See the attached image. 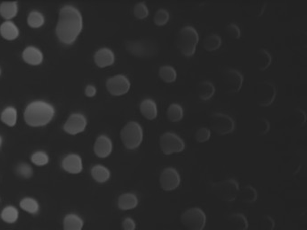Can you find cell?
<instances>
[{"mask_svg":"<svg viewBox=\"0 0 307 230\" xmlns=\"http://www.w3.org/2000/svg\"><path fill=\"white\" fill-rule=\"evenodd\" d=\"M82 28V16L76 8L65 6L60 9L56 26V34L60 42L66 45H71L79 37Z\"/></svg>","mask_w":307,"mask_h":230,"instance_id":"6da1fadb","label":"cell"},{"mask_svg":"<svg viewBox=\"0 0 307 230\" xmlns=\"http://www.w3.org/2000/svg\"><path fill=\"white\" fill-rule=\"evenodd\" d=\"M55 115L54 107L44 101H34L27 105L24 118L27 125L42 127L51 122Z\"/></svg>","mask_w":307,"mask_h":230,"instance_id":"7a4b0ae2","label":"cell"},{"mask_svg":"<svg viewBox=\"0 0 307 230\" xmlns=\"http://www.w3.org/2000/svg\"><path fill=\"white\" fill-rule=\"evenodd\" d=\"M199 41V35L198 31L193 26H184L181 28L177 35V50L180 51L181 54L187 58L192 57L196 53L197 46Z\"/></svg>","mask_w":307,"mask_h":230,"instance_id":"3957f363","label":"cell"},{"mask_svg":"<svg viewBox=\"0 0 307 230\" xmlns=\"http://www.w3.org/2000/svg\"><path fill=\"white\" fill-rule=\"evenodd\" d=\"M120 137L124 146L129 150H134L138 148L143 142V128L136 121H129L124 126Z\"/></svg>","mask_w":307,"mask_h":230,"instance_id":"277c9868","label":"cell"},{"mask_svg":"<svg viewBox=\"0 0 307 230\" xmlns=\"http://www.w3.org/2000/svg\"><path fill=\"white\" fill-rule=\"evenodd\" d=\"M212 190L220 200L225 202H232L239 196L240 189L237 181L226 179L212 184Z\"/></svg>","mask_w":307,"mask_h":230,"instance_id":"5b68a950","label":"cell"},{"mask_svg":"<svg viewBox=\"0 0 307 230\" xmlns=\"http://www.w3.org/2000/svg\"><path fill=\"white\" fill-rule=\"evenodd\" d=\"M126 48L131 55L141 59L153 57L158 51L157 42H151L150 40L129 41L126 43Z\"/></svg>","mask_w":307,"mask_h":230,"instance_id":"8992f818","label":"cell"},{"mask_svg":"<svg viewBox=\"0 0 307 230\" xmlns=\"http://www.w3.org/2000/svg\"><path fill=\"white\" fill-rule=\"evenodd\" d=\"M181 223L188 230H204L206 225V215L203 209L194 207L181 215Z\"/></svg>","mask_w":307,"mask_h":230,"instance_id":"52a82bcc","label":"cell"},{"mask_svg":"<svg viewBox=\"0 0 307 230\" xmlns=\"http://www.w3.org/2000/svg\"><path fill=\"white\" fill-rule=\"evenodd\" d=\"M160 147L165 155H172L185 150L186 144L177 134L165 132L160 136Z\"/></svg>","mask_w":307,"mask_h":230,"instance_id":"ba28073f","label":"cell"},{"mask_svg":"<svg viewBox=\"0 0 307 230\" xmlns=\"http://www.w3.org/2000/svg\"><path fill=\"white\" fill-rule=\"evenodd\" d=\"M255 97L257 105L261 107H268L273 104L277 97V88L270 81H261L256 86Z\"/></svg>","mask_w":307,"mask_h":230,"instance_id":"9c48e42d","label":"cell"},{"mask_svg":"<svg viewBox=\"0 0 307 230\" xmlns=\"http://www.w3.org/2000/svg\"><path fill=\"white\" fill-rule=\"evenodd\" d=\"M211 128L219 135H228L235 130V121L224 113H216L210 118Z\"/></svg>","mask_w":307,"mask_h":230,"instance_id":"30bf717a","label":"cell"},{"mask_svg":"<svg viewBox=\"0 0 307 230\" xmlns=\"http://www.w3.org/2000/svg\"><path fill=\"white\" fill-rule=\"evenodd\" d=\"M223 83L229 94H237L240 92L243 86L244 75L239 70L234 68H226L222 73Z\"/></svg>","mask_w":307,"mask_h":230,"instance_id":"8fae6325","label":"cell"},{"mask_svg":"<svg viewBox=\"0 0 307 230\" xmlns=\"http://www.w3.org/2000/svg\"><path fill=\"white\" fill-rule=\"evenodd\" d=\"M181 184L180 174L174 168H166L161 171L160 185L165 192H171L179 187Z\"/></svg>","mask_w":307,"mask_h":230,"instance_id":"7c38bea8","label":"cell"},{"mask_svg":"<svg viewBox=\"0 0 307 230\" xmlns=\"http://www.w3.org/2000/svg\"><path fill=\"white\" fill-rule=\"evenodd\" d=\"M106 89L114 97H121L130 90V80L126 75H116L109 78L106 81Z\"/></svg>","mask_w":307,"mask_h":230,"instance_id":"4fadbf2b","label":"cell"},{"mask_svg":"<svg viewBox=\"0 0 307 230\" xmlns=\"http://www.w3.org/2000/svg\"><path fill=\"white\" fill-rule=\"evenodd\" d=\"M87 123V119L83 114L73 113L64 123V130L69 135H77L84 131Z\"/></svg>","mask_w":307,"mask_h":230,"instance_id":"5bb4252c","label":"cell"},{"mask_svg":"<svg viewBox=\"0 0 307 230\" xmlns=\"http://www.w3.org/2000/svg\"><path fill=\"white\" fill-rule=\"evenodd\" d=\"M62 167L68 174L78 175L83 170L82 159L78 154H70L63 159Z\"/></svg>","mask_w":307,"mask_h":230,"instance_id":"9a60e30c","label":"cell"},{"mask_svg":"<svg viewBox=\"0 0 307 230\" xmlns=\"http://www.w3.org/2000/svg\"><path fill=\"white\" fill-rule=\"evenodd\" d=\"M94 61L100 68L111 67L115 61V55L114 51L108 48H102L95 53Z\"/></svg>","mask_w":307,"mask_h":230,"instance_id":"2e32d148","label":"cell"},{"mask_svg":"<svg viewBox=\"0 0 307 230\" xmlns=\"http://www.w3.org/2000/svg\"><path fill=\"white\" fill-rule=\"evenodd\" d=\"M112 151H113L112 140L105 135L99 136L94 145L95 154L100 159H105L111 155Z\"/></svg>","mask_w":307,"mask_h":230,"instance_id":"e0dca14e","label":"cell"},{"mask_svg":"<svg viewBox=\"0 0 307 230\" xmlns=\"http://www.w3.org/2000/svg\"><path fill=\"white\" fill-rule=\"evenodd\" d=\"M22 58L26 64L31 66H39L43 61L42 51L34 46L26 47L23 51Z\"/></svg>","mask_w":307,"mask_h":230,"instance_id":"ac0fdd59","label":"cell"},{"mask_svg":"<svg viewBox=\"0 0 307 230\" xmlns=\"http://www.w3.org/2000/svg\"><path fill=\"white\" fill-rule=\"evenodd\" d=\"M140 113L149 121H153L158 117V105L151 98L143 99L139 105Z\"/></svg>","mask_w":307,"mask_h":230,"instance_id":"d6986e66","label":"cell"},{"mask_svg":"<svg viewBox=\"0 0 307 230\" xmlns=\"http://www.w3.org/2000/svg\"><path fill=\"white\" fill-rule=\"evenodd\" d=\"M139 203L138 197L133 193H126L121 194L118 198V208L122 211L135 209Z\"/></svg>","mask_w":307,"mask_h":230,"instance_id":"ffe728a7","label":"cell"},{"mask_svg":"<svg viewBox=\"0 0 307 230\" xmlns=\"http://www.w3.org/2000/svg\"><path fill=\"white\" fill-rule=\"evenodd\" d=\"M197 94L202 101L210 100L215 96V85L209 80H202L197 86Z\"/></svg>","mask_w":307,"mask_h":230,"instance_id":"44dd1931","label":"cell"},{"mask_svg":"<svg viewBox=\"0 0 307 230\" xmlns=\"http://www.w3.org/2000/svg\"><path fill=\"white\" fill-rule=\"evenodd\" d=\"M84 221L77 214H67L63 220L64 230H83Z\"/></svg>","mask_w":307,"mask_h":230,"instance_id":"7402d4cb","label":"cell"},{"mask_svg":"<svg viewBox=\"0 0 307 230\" xmlns=\"http://www.w3.org/2000/svg\"><path fill=\"white\" fill-rule=\"evenodd\" d=\"M0 35L8 41H14L19 36V30L13 22L5 21L0 25Z\"/></svg>","mask_w":307,"mask_h":230,"instance_id":"603a6c76","label":"cell"},{"mask_svg":"<svg viewBox=\"0 0 307 230\" xmlns=\"http://www.w3.org/2000/svg\"><path fill=\"white\" fill-rule=\"evenodd\" d=\"M91 176L93 179L99 184H104L109 180L111 172L103 165H96L91 168Z\"/></svg>","mask_w":307,"mask_h":230,"instance_id":"cb8c5ba5","label":"cell"},{"mask_svg":"<svg viewBox=\"0 0 307 230\" xmlns=\"http://www.w3.org/2000/svg\"><path fill=\"white\" fill-rule=\"evenodd\" d=\"M18 11V6L16 1H7L0 4V16L9 21L15 17H17Z\"/></svg>","mask_w":307,"mask_h":230,"instance_id":"d4e9b609","label":"cell"},{"mask_svg":"<svg viewBox=\"0 0 307 230\" xmlns=\"http://www.w3.org/2000/svg\"><path fill=\"white\" fill-rule=\"evenodd\" d=\"M223 44V40L218 34H211L207 35L203 41V47L208 52H214L218 50Z\"/></svg>","mask_w":307,"mask_h":230,"instance_id":"484cf974","label":"cell"},{"mask_svg":"<svg viewBox=\"0 0 307 230\" xmlns=\"http://www.w3.org/2000/svg\"><path fill=\"white\" fill-rule=\"evenodd\" d=\"M1 220L6 224H15L19 218V211L14 206H7L0 213Z\"/></svg>","mask_w":307,"mask_h":230,"instance_id":"4316f807","label":"cell"},{"mask_svg":"<svg viewBox=\"0 0 307 230\" xmlns=\"http://www.w3.org/2000/svg\"><path fill=\"white\" fill-rule=\"evenodd\" d=\"M1 121L4 123L5 125L9 127H14L17 124V111L15 107L9 106L5 108L1 115H0Z\"/></svg>","mask_w":307,"mask_h":230,"instance_id":"83f0119b","label":"cell"},{"mask_svg":"<svg viewBox=\"0 0 307 230\" xmlns=\"http://www.w3.org/2000/svg\"><path fill=\"white\" fill-rule=\"evenodd\" d=\"M19 206L22 210L26 211V213L33 214V215L38 213L40 210L38 201L31 197H26L22 199L19 202Z\"/></svg>","mask_w":307,"mask_h":230,"instance_id":"f1b7e54d","label":"cell"},{"mask_svg":"<svg viewBox=\"0 0 307 230\" xmlns=\"http://www.w3.org/2000/svg\"><path fill=\"white\" fill-rule=\"evenodd\" d=\"M167 117L172 122H179L184 117V109L178 104H171L167 110Z\"/></svg>","mask_w":307,"mask_h":230,"instance_id":"f546056e","label":"cell"},{"mask_svg":"<svg viewBox=\"0 0 307 230\" xmlns=\"http://www.w3.org/2000/svg\"><path fill=\"white\" fill-rule=\"evenodd\" d=\"M159 76L165 83H173L177 80V73L171 66H162L159 69Z\"/></svg>","mask_w":307,"mask_h":230,"instance_id":"4dcf8cb0","label":"cell"},{"mask_svg":"<svg viewBox=\"0 0 307 230\" xmlns=\"http://www.w3.org/2000/svg\"><path fill=\"white\" fill-rule=\"evenodd\" d=\"M258 61L259 65L257 66L258 69L261 71H265L268 69L272 63V55L269 53L265 49H261L258 51Z\"/></svg>","mask_w":307,"mask_h":230,"instance_id":"1f68e13d","label":"cell"},{"mask_svg":"<svg viewBox=\"0 0 307 230\" xmlns=\"http://www.w3.org/2000/svg\"><path fill=\"white\" fill-rule=\"evenodd\" d=\"M44 22L45 18L43 15L38 11H33L30 13L27 17V25L34 29L42 27V25H44Z\"/></svg>","mask_w":307,"mask_h":230,"instance_id":"d6a6232c","label":"cell"},{"mask_svg":"<svg viewBox=\"0 0 307 230\" xmlns=\"http://www.w3.org/2000/svg\"><path fill=\"white\" fill-rule=\"evenodd\" d=\"M170 14L167 9H160L156 11L153 17V23L157 26H164L168 24Z\"/></svg>","mask_w":307,"mask_h":230,"instance_id":"836d02e7","label":"cell"},{"mask_svg":"<svg viewBox=\"0 0 307 230\" xmlns=\"http://www.w3.org/2000/svg\"><path fill=\"white\" fill-rule=\"evenodd\" d=\"M239 196H240L241 200L244 202L247 203H253L256 201L258 198V193L256 190L253 188V186H245L242 191H240L239 193Z\"/></svg>","mask_w":307,"mask_h":230,"instance_id":"e575fe53","label":"cell"},{"mask_svg":"<svg viewBox=\"0 0 307 230\" xmlns=\"http://www.w3.org/2000/svg\"><path fill=\"white\" fill-rule=\"evenodd\" d=\"M49 156L45 152L42 151H37L34 152V154L31 157L32 163L37 166V167H44L47 164L49 163Z\"/></svg>","mask_w":307,"mask_h":230,"instance_id":"d590c367","label":"cell"},{"mask_svg":"<svg viewBox=\"0 0 307 230\" xmlns=\"http://www.w3.org/2000/svg\"><path fill=\"white\" fill-rule=\"evenodd\" d=\"M133 12H134V16L137 19L143 20V19L147 18L150 11H149L147 5L145 4V2H139V3L135 5Z\"/></svg>","mask_w":307,"mask_h":230,"instance_id":"8d00e7d4","label":"cell"},{"mask_svg":"<svg viewBox=\"0 0 307 230\" xmlns=\"http://www.w3.org/2000/svg\"><path fill=\"white\" fill-rule=\"evenodd\" d=\"M194 138L198 143H205L208 141L211 138V130L206 127H201L197 130L194 135Z\"/></svg>","mask_w":307,"mask_h":230,"instance_id":"74e56055","label":"cell"},{"mask_svg":"<svg viewBox=\"0 0 307 230\" xmlns=\"http://www.w3.org/2000/svg\"><path fill=\"white\" fill-rule=\"evenodd\" d=\"M16 171H17V174L18 176L22 177V178H25V179H28L30 177H32L33 173H34L33 168H31L29 165H27L26 163L18 165Z\"/></svg>","mask_w":307,"mask_h":230,"instance_id":"f35d334b","label":"cell"},{"mask_svg":"<svg viewBox=\"0 0 307 230\" xmlns=\"http://www.w3.org/2000/svg\"><path fill=\"white\" fill-rule=\"evenodd\" d=\"M231 220L236 223V227L239 230H246L248 227V222L242 214H234L231 217Z\"/></svg>","mask_w":307,"mask_h":230,"instance_id":"ab89813d","label":"cell"},{"mask_svg":"<svg viewBox=\"0 0 307 230\" xmlns=\"http://www.w3.org/2000/svg\"><path fill=\"white\" fill-rule=\"evenodd\" d=\"M225 32L232 39H240V36H241L240 27L236 24H233V23L229 24L225 27Z\"/></svg>","mask_w":307,"mask_h":230,"instance_id":"60d3db41","label":"cell"},{"mask_svg":"<svg viewBox=\"0 0 307 230\" xmlns=\"http://www.w3.org/2000/svg\"><path fill=\"white\" fill-rule=\"evenodd\" d=\"M122 227L124 230L136 229V223L135 219L132 218H126L122 222Z\"/></svg>","mask_w":307,"mask_h":230,"instance_id":"b9f144b4","label":"cell"},{"mask_svg":"<svg viewBox=\"0 0 307 230\" xmlns=\"http://www.w3.org/2000/svg\"><path fill=\"white\" fill-rule=\"evenodd\" d=\"M97 95V88L93 85H88L85 88V96L88 97H95Z\"/></svg>","mask_w":307,"mask_h":230,"instance_id":"7bdbcfd3","label":"cell"},{"mask_svg":"<svg viewBox=\"0 0 307 230\" xmlns=\"http://www.w3.org/2000/svg\"><path fill=\"white\" fill-rule=\"evenodd\" d=\"M1 145H2V138L0 137V147H1Z\"/></svg>","mask_w":307,"mask_h":230,"instance_id":"ee69618b","label":"cell"},{"mask_svg":"<svg viewBox=\"0 0 307 230\" xmlns=\"http://www.w3.org/2000/svg\"><path fill=\"white\" fill-rule=\"evenodd\" d=\"M0 75H1V69H0Z\"/></svg>","mask_w":307,"mask_h":230,"instance_id":"f6af8a7d","label":"cell"}]
</instances>
